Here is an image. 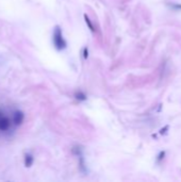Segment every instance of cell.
I'll use <instances>...</instances> for the list:
<instances>
[{
  "label": "cell",
  "mask_w": 181,
  "mask_h": 182,
  "mask_svg": "<svg viewBox=\"0 0 181 182\" xmlns=\"http://www.w3.org/2000/svg\"><path fill=\"white\" fill-rule=\"evenodd\" d=\"M1 117H2V113L0 112V118H1Z\"/></svg>",
  "instance_id": "cell-10"
},
{
  "label": "cell",
  "mask_w": 181,
  "mask_h": 182,
  "mask_svg": "<svg viewBox=\"0 0 181 182\" xmlns=\"http://www.w3.org/2000/svg\"><path fill=\"white\" fill-rule=\"evenodd\" d=\"M84 20H85V24L88 25V29L91 30V32H95V27L93 26V24H92V21H91V19L88 18V16L86 14H84Z\"/></svg>",
  "instance_id": "cell-7"
},
{
  "label": "cell",
  "mask_w": 181,
  "mask_h": 182,
  "mask_svg": "<svg viewBox=\"0 0 181 182\" xmlns=\"http://www.w3.org/2000/svg\"><path fill=\"white\" fill-rule=\"evenodd\" d=\"M24 119H25V114L21 111L16 110L13 113V123L15 126H20L24 123Z\"/></svg>",
  "instance_id": "cell-2"
},
{
  "label": "cell",
  "mask_w": 181,
  "mask_h": 182,
  "mask_svg": "<svg viewBox=\"0 0 181 182\" xmlns=\"http://www.w3.org/2000/svg\"><path fill=\"white\" fill-rule=\"evenodd\" d=\"M34 163V157L33 154L30 153V152H27L25 153V157H24V164L26 167H31L32 165H33Z\"/></svg>",
  "instance_id": "cell-4"
},
{
  "label": "cell",
  "mask_w": 181,
  "mask_h": 182,
  "mask_svg": "<svg viewBox=\"0 0 181 182\" xmlns=\"http://www.w3.org/2000/svg\"><path fill=\"white\" fill-rule=\"evenodd\" d=\"M165 151H161L160 153L158 154V157H157V159H156V160H157V163H161V162H162L163 160H164V158H165Z\"/></svg>",
  "instance_id": "cell-8"
},
{
  "label": "cell",
  "mask_w": 181,
  "mask_h": 182,
  "mask_svg": "<svg viewBox=\"0 0 181 182\" xmlns=\"http://www.w3.org/2000/svg\"><path fill=\"white\" fill-rule=\"evenodd\" d=\"M52 43L54 48L58 51H62L66 49L67 47V42L63 37V33H62V29L60 26H56L52 33Z\"/></svg>",
  "instance_id": "cell-1"
},
{
  "label": "cell",
  "mask_w": 181,
  "mask_h": 182,
  "mask_svg": "<svg viewBox=\"0 0 181 182\" xmlns=\"http://www.w3.org/2000/svg\"><path fill=\"white\" fill-rule=\"evenodd\" d=\"M74 97H75V99L76 100H78V101H85L86 99H88V97H86V95L83 93V92H81V91H78V92H76L75 95H74Z\"/></svg>",
  "instance_id": "cell-6"
},
{
  "label": "cell",
  "mask_w": 181,
  "mask_h": 182,
  "mask_svg": "<svg viewBox=\"0 0 181 182\" xmlns=\"http://www.w3.org/2000/svg\"><path fill=\"white\" fill-rule=\"evenodd\" d=\"M166 4H167V7L174 12L181 11V3H178V2H168V3H166Z\"/></svg>",
  "instance_id": "cell-5"
},
{
  "label": "cell",
  "mask_w": 181,
  "mask_h": 182,
  "mask_svg": "<svg viewBox=\"0 0 181 182\" xmlns=\"http://www.w3.org/2000/svg\"><path fill=\"white\" fill-rule=\"evenodd\" d=\"M11 127V121L9 117H1L0 118V131H8Z\"/></svg>",
  "instance_id": "cell-3"
},
{
  "label": "cell",
  "mask_w": 181,
  "mask_h": 182,
  "mask_svg": "<svg viewBox=\"0 0 181 182\" xmlns=\"http://www.w3.org/2000/svg\"><path fill=\"white\" fill-rule=\"evenodd\" d=\"M83 58L85 60L88 58V47H84L83 48Z\"/></svg>",
  "instance_id": "cell-9"
}]
</instances>
